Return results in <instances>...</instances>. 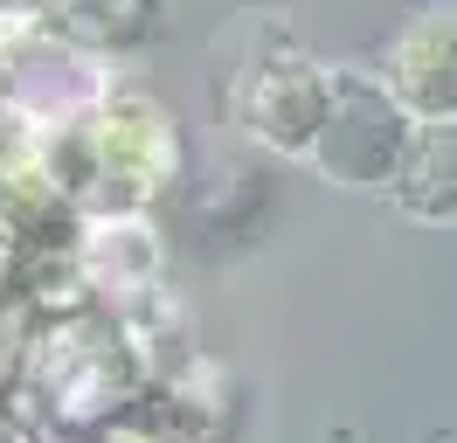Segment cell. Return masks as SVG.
I'll return each mask as SVG.
<instances>
[{"label": "cell", "mask_w": 457, "mask_h": 443, "mask_svg": "<svg viewBox=\"0 0 457 443\" xmlns=\"http://www.w3.org/2000/svg\"><path fill=\"white\" fill-rule=\"evenodd\" d=\"M388 97L409 118H457V7H423L409 14L388 42Z\"/></svg>", "instance_id": "cell-3"}, {"label": "cell", "mask_w": 457, "mask_h": 443, "mask_svg": "<svg viewBox=\"0 0 457 443\" xmlns=\"http://www.w3.org/2000/svg\"><path fill=\"white\" fill-rule=\"evenodd\" d=\"M409 125L416 118L388 97L381 77L333 63V111H326L305 166H319L340 188H388V173L402 166V146H409Z\"/></svg>", "instance_id": "cell-1"}, {"label": "cell", "mask_w": 457, "mask_h": 443, "mask_svg": "<svg viewBox=\"0 0 457 443\" xmlns=\"http://www.w3.org/2000/svg\"><path fill=\"white\" fill-rule=\"evenodd\" d=\"M388 194L409 222H457V118H416Z\"/></svg>", "instance_id": "cell-5"}, {"label": "cell", "mask_w": 457, "mask_h": 443, "mask_svg": "<svg viewBox=\"0 0 457 443\" xmlns=\"http://www.w3.org/2000/svg\"><path fill=\"white\" fill-rule=\"evenodd\" d=\"M84 263H90V277H104L112 291H139V284L160 277V243H153V229H145L139 215H104L84 243Z\"/></svg>", "instance_id": "cell-6"}, {"label": "cell", "mask_w": 457, "mask_h": 443, "mask_svg": "<svg viewBox=\"0 0 457 443\" xmlns=\"http://www.w3.org/2000/svg\"><path fill=\"white\" fill-rule=\"evenodd\" d=\"M333 111V63H319L305 49H285V55H250L236 83H228V118L243 132L285 153V160H305L312 153L319 125Z\"/></svg>", "instance_id": "cell-2"}, {"label": "cell", "mask_w": 457, "mask_h": 443, "mask_svg": "<svg viewBox=\"0 0 457 443\" xmlns=\"http://www.w3.org/2000/svg\"><path fill=\"white\" fill-rule=\"evenodd\" d=\"M62 21L84 49H139L160 28V0H62Z\"/></svg>", "instance_id": "cell-7"}, {"label": "cell", "mask_w": 457, "mask_h": 443, "mask_svg": "<svg viewBox=\"0 0 457 443\" xmlns=\"http://www.w3.org/2000/svg\"><path fill=\"white\" fill-rule=\"evenodd\" d=\"M84 153H90V188L118 180V194H153L173 166V132L160 104H104L84 125Z\"/></svg>", "instance_id": "cell-4"}]
</instances>
